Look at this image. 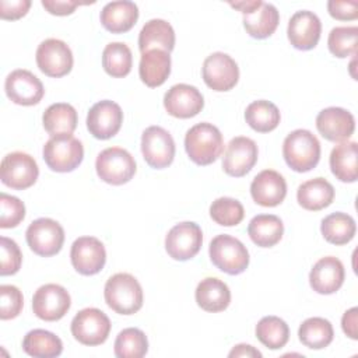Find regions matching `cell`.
I'll use <instances>...</instances> for the list:
<instances>
[{
	"instance_id": "obj_1",
	"label": "cell",
	"mask_w": 358,
	"mask_h": 358,
	"mask_svg": "<svg viewBox=\"0 0 358 358\" xmlns=\"http://www.w3.org/2000/svg\"><path fill=\"white\" fill-rule=\"evenodd\" d=\"M185 148L194 164L210 165L221 157L224 151V138L217 126L203 122L187 130L185 136Z\"/></svg>"
},
{
	"instance_id": "obj_2",
	"label": "cell",
	"mask_w": 358,
	"mask_h": 358,
	"mask_svg": "<svg viewBox=\"0 0 358 358\" xmlns=\"http://www.w3.org/2000/svg\"><path fill=\"white\" fill-rule=\"evenodd\" d=\"M106 305L119 315H133L143 306V289L137 278L129 273L112 275L103 288Z\"/></svg>"
},
{
	"instance_id": "obj_3",
	"label": "cell",
	"mask_w": 358,
	"mask_h": 358,
	"mask_svg": "<svg viewBox=\"0 0 358 358\" xmlns=\"http://www.w3.org/2000/svg\"><path fill=\"white\" fill-rule=\"evenodd\" d=\"M282 155L291 169L295 172H308L320 159V143L312 131L296 129L285 137Z\"/></svg>"
},
{
	"instance_id": "obj_4",
	"label": "cell",
	"mask_w": 358,
	"mask_h": 358,
	"mask_svg": "<svg viewBox=\"0 0 358 358\" xmlns=\"http://www.w3.org/2000/svg\"><path fill=\"white\" fill-rule=\"evenodd\" d=\"M210 259L221 271L236 275L243 273L249 266V252L246 246L236 238L221 234L210 243Z\"/></svg>"
},
{
	"instance_id": "obj_5",
	"label": "cell",
	"mask_w": 358,
	"mask_h": 358,
	"mask_svg": "<svg viewBox=\"0 0 358 358\" xmlns=\"http://www.w3.org/2000/svg\"><path fill=\"white\" fill-rule=\"evenodd\" d=\"M84 158V147L71 134L50 137L43 145V159L55 172H71Z\"/></svg>"
},
{
	"instance_id": "obj_6",
	"label": "cell",
	"mask_w": 358,
	"mask_h": 358,
	"mask_svg": "<svg viewBox=\"0 0 358 358\" xmlns=\"http://www.w3.org/2000/svg\"><path fill=\"white\" fill-rule=\"evenodd\" d=\"M98 176L113 186H120L131 180L136 173L133 155L120 147H109L101 151L95 161Z\"/></svg>"
},
{
	"instance_id": "obj_7",
	"label": "cell",
	"mask_w": 358,
	"mask_h": 358,
	"mask_svg": "<svg viewBox=\"0 0 358 358\" xmlns=\"http://www.w3.org/2000/svg\"><path fill=\"white\" fill-rule=\"evenodd\" d=\"M25 238L34 253L42 257H50L60 252L64 242V229L52 218H38L27 228Z\"/></svg>"
},
{
	"instance_id": "obj_8",
	"label": "cell",
	"mask_w": 358,
	"mask_h": 358,
	"mask_svg": "<svg viewBox=\"0 0 358 358\" xmlns=\"http://www.w3.org/2000/svg\"><path fill=\"white\" fill-rule=\"evenodd\" d=\"M109 317L96 308L81 309L71 320L73 337L84 345H101L110 333Z\"/></svg>"
},
{
	"instance_id": "obj_9",
	"label": "cell",
	"mask_w": 358,
	"mask_h": 358,
	"mask_svg": "<svg viewBox=\"0 0 358 358\" xmlns=\"http://www.w3.org/2000/svg\"><path fill=\"white\" fill-rule=\"evenodd\" d=\"M38 175V164L34 157L27 152H10L3 158L0 165L1 182L14 190L31 187L36 182Z\"/></svg>"
},
{
	"instance_id": "obj_10",
	"label": "cell",
	"mask_w": 358,
	"mask_h": 358,
	"mask_svg": "<svg viewBox=\"0 0 358 358\" xmlns=\"http://www.w3.org/2000/svg\"><path fill=\"white\" fill-rule=\"evenodd\" d=\"M141 152L151 168L162 169L175 158V141L164 127L150 126L141 134Z\"/></svg>"
},
{
	"instance_id": "obj_11",
	"label": "cell",
	"mask_w": 358,
	"mask_h": 358,
	"mask_svg": "<svg viewBox=\"0 0 358 358\" xmlns=\"http://www.w3.org/2000/svg\"><path fill=\"white\" fill-rule=\"evenodd\" d=\"M203 243L201 228L192 221H185L172 227L165 238L166 253L179 262L194 257Z\"/></svg>"
},
{
	"instance_id": "obj_12",
	"label": "cell",
	"mask_w": 358,
	"mask_h": 358,
	"mask_svg": "<svg viewBox=\"0 0 358 358\" xmlns=\"http://www.w3.org/2000/svg\"><path fill=\"white\" fill-rule=\"evenodd\" d=\"M201 74L206 85L218 92L232 90L239 80L236 62L222 52H215L206 57Z\"/></svg>"
},
{
	"instance_id": "obj_13",
	"label": "cell",
	"mask_w": 358,
	"mask_h": 358,
	"mask_svg": "<svg viewBox=\"0 0 358 358\" xmlns=\"http://www.w3.org/2000/svg\"><path fill=\"white\" fill-rule=\"evenodd\" d=\"M70 305V294L59 284H45L39 287L32 298L34 313L46 322L60 320L69 312Z\"/></svg>"
},
{
	"instance_id": "obj_14",
	"label": "cell",
	"mask_w": 358,
	"mask_h": 358,
	"mask_svg": "<svg viewBox=\"0 0 358 358\" xmlns=\"http://www.w3.org/2000/svg\"><path fill=\"white\" fill-rule=\"evenodd\" d=\"M36 64L49 77H63L73 69V53L69 45L60 39L49 38L36 49Z\"/></svg>"
},
{
	"instance_id": "obj_15",
	"label": "cell",
	"mask_w": 358,
	"mask_h": 358,
	"mask_svg": "<svg viewBox=\"0 0 358 358\" xmlns=\"http://www.w3.org/2000/svg\"><path fill=\"white\" fill-rule=\"evenodd\" d=\"M122 123V108L109 99H103L92 105L87 115V129L98 140H108L117 134Z\"/></svg>"
},
{
	"instance_id": "obj_16",
	"label": "cell",
	"mask_w": 358,
	"mask_h": 358,
	"mask_svg": "<svg viewBox=\"0 0 358 358\" xmlns=\"http://www.w3.org/2000/svg\"><path fill=\"white\" fill-rule=\"evenodd\" d=\"M73 267L83 275H94L99 273L106 262V250L103 243L94 236L77 238L70 250Z\"/></svg>"
},
{
	"instance_id": "obj_17",
	"label": "cell",
	"mask_w": 358,
	"mask_h": 358,
	"mask_svg": "<svg viewBox=\"0 0 358 358\" xmlns=\"http://www.w3.org/2000/svg\"><path fill=\"white\" fill-rule=\"evenodd\" d=\"M4 90L11 102L22 106L39 103L45 94L41 80L34 73L24 69H17L7 76Z\"/></svg>"
},
{
	"instance_id": "obj_18",
	"label": "cell",
	"mask_w": 358,
	"mask_h": 358,
	"mask_svg": "<svg viewBox=\"0 0 358 358\" xmlns=\"http://www.w3.org/2000/svg\"><path fill=\"white\" fill-rule=\"evenodd\" d=\"M257 145L245 136L234 137L225 150L222 158V169L227 175L234 178L245 176L257 162Z\"/></svg>"
},
{
	"instance_id": "obj_19",
	"label": "cell",
	"mask_w": 358,
	"mask_h": 358,
	"mask_svg": "<svg viewBox=\"0 0 358 358\" xmlns=\"http://www.w3.org/2000/svg\"><path fill=\"white\" fill-rule=\"evenodd\" d=\"M164 106L166 112L179 119H189L199 115L204 106V98L201 92L189 84L172 85L165 96Z\"/></svg>"
},
{
	"instance_id": "obj_20",
	"label": "cell",
	"mask_w": 358,
	"mask_h": 358,
	"mask_svg": "<svg viewBox=\"0 0 358 358\" xmlns=\"http://www.w3.org/2000/svg\"><path fill=\"white\" fill-rule=\"evenodd\" d=\"M317 131L329 141H347L355 130V119L351 112L343 108L330 106L316 116Z\"/></svg>"
},
{
	"instance_id": "obj_21",
	"label": "cell",
	"mask_w": 358,
	"mask_h": 358,
	"mask_svg": "<svg viewBox=\"0 0 358 358\" xmlns=\"http://www.w3.org/2000/svg\"><path fill=\"white\" fill-rule=\"evenodd\" d=\"M320 34H322V22L319 17L312 11H308V10L296 11L288 22L287 35L291 45L295 49H299V50L313 49L320 39Z\"/></svg>"
},
{
	"instance_id": "obj_22",
	"label": "cell",
	"mask_w": 358,
	"mask_h": 358,
	"mask_svg": "<svg viewBox=\"0 0 358 358\" xmlns=\"http://www.w3.org/2000/svg\"><path fill=\"white\" fill-rule=\"evenodd\" d=\"M250 194L256 204L275 207L281 204L287 196V182L277 171L264 169L253 178Z\"/></svg>"
},
{
	"instance_id": "obj_23",
	"label": "cell",
	"mask_w": 358,
	"mask_h": 358,
	"mask_svg": "<svg viewBox=\"0 0 358 358\" xmlns=\"http://www.w3.org/2000/svg\"><path fill=\"white\" fill-rule=\"evenodd\" d=\"M345 271L343 263L334 256L322 257L309 273V284L317 294L330 295L338 291L344 282Z\"/></svg>"
},
{
	"instance_id": "obj_24",
	"label": "cell",
	"mask_w": 358,
	"mask_h": 358,
	"mask_svg": "<svg viewBox=\"0 0 358 358\" xmlns=\"http://www.w3.org/2000/svg\"><path fill=\"white\" fill-rule=\"evenodd\" d=\"M101 24L112 34L130 31L138 18V8L133 1H110L101 11Z\"/></svg>"
},
{
	"instance_id": "obj_25",
	"label": "cell",
	"mask_w": 358,
	"mask_h": 358,
	"mask_svg": "<svg viewBox=\"0 0 358 358\" xmlns=\"http://www.w3.org/2000/svg\"><path fill=\"white\" fill-rule=\"evenodd\" d=\"M138 74L141 81L151 88L162 85L171 74V56L161 49H151L141 53Z\"/></svg>"
},
{
	"instance_id": "obj_26",
	"label": "cell",
	"mask_w": 358,
	"mask_h": 358,
	"mask_svg": "<svg viewBox=\"0 0 358 358\" xmlns=\"http://www.w3.org/2000/svg\"><path fill=\"white\" fill-rule=\"evenodd\" d=\"M173 48L175 31L168 21L154 18L144 24L138 35V49L141 53L151 49H161L169 53Z\"/></svg>"
},
{
	"instance_id": "obj_27",
	"label": "cell",
	"mask_w": 358,
	"mask_h": 358,
	"mask_svg": "<svg viewBox=\"0 0 358 358\" xmlns=\"http://www.w3.org/2000/svg\"><path fill=\"white\" fill-rule=\"evenodd\" d=\"M197 305L206 312H222L231 302V291L228 285L215 278L207 277L201 280L194 292Z\"/></svg>"
},
{
	"instance_id": "obj_28",
	"label": "cell",
	"mask_w": 358,
	"mask_h": 358,
	"mask_svg": "<svg viewBox=\"0 0 358 358\" xmlns=\"http://www.w3.org/2000/svg\"><path fill=\"white\" fill-rule=\"evenodd\" d=\"M296 199L302 208L309 211H319L329 207L334 200V187L324 178H313L296 190Z\"/></svg>"
},
{
	"instance_id": "obj_29",
	"label": "cell",
	"mask_w": 358,
	"mask_h": 358,
	"mask_svg": "<svg viewBox=\"0 0 358 358\" xmlns=\"http://www.w3.org/2000/svg\"><path fill=\"white\" fill-rule=\"evenodd\" d=\"M330 168L333 175L341 180L352 183L358 178V157L355 141L338 143L330 154Z\"/></svg>"
},
{
	"instance_id": "obj_30",
	"label": "cell",
	"mask_w": 358,
	"mask_h": 358,
	"mask_svg": "<svg viewBox=\"0 0 358 358\" xmlns=\"http://www.w3.org/2000/svg\"><path fill=\"white\" fill-rule=\"evenodd\" d=\"M248 234L252 242L257 246L271 248L281 241L284 224L280 217L274 214H259L250 220Z\"/></svg>"
},
{
	"instance_id": "obj_31",
	"label": "cell",
	"mask_w": 358,
	"mask_h": 358,
	"mask_svg": "<svg viewBox=\"0 0 358 358\" xmlns=\"http://www.w3.org/2000/svg\"><path fill=\"white\" fill-rule=\"evenodd\" d=\"M280 22V14L275 6L263 3L257 10L243 15V27L246 32L256 39H264L274 34Z\"/></svg>"
},
{
	"instance_id": "obj_32",
	"label": "cell",
	"mask_w": 358,
	"mask_h": 358,
	"mask_svg": "<svg viewBox=\"0 0 358 358\" xmlns=\"http://www.w3.org/2000/svg\"><path fill=\"white\" fill-rule=\"evenodd\" d=\"M42 123L50 137L59 134H73L77 127V112L70 103L57 102L50 105L43 112Z\"/></svg>"
},
{
	"instance_id": "obj_33",
	"label": "cell",
	"mask_w": 358,
	"mask_h": 358,
	"mask_svg": "<svg viewBox=\"0 0 358 358\" xmlns=\"http://www.w3.org/2000/svg\"><path fill=\"white\" fill-rule=\"evenodd\" d=\"M22 350L35 358H53L62 354L63 343L52 331L34 329L25 334L22 340Z\"/></svg>"
},
{
	"instance_id": "obj_34",
	"label": "cell",
	"mask_w": 358,
	"mask_h": 358,
	"mask_svg": "<svg viewBox=\"0 0 358 358\" xmlns=\"http://www.w3.org/2000/svg\"><path fill=\"white\" fill-rule=\"evenodd\" d=\"M298 337L305 347L312 350H322L333 341L334 330L327 319L309 317L299 326Z\"/></svg>"
},
{
	"instance_id": "obj_35",
	"label": "cell",
	"mask_w": 358,
	"mask_h": 358,
	"mask_svg": "<svg viewBox=\"0 0 358 358\" xmlns=\"http://www.w3.org/2000/svg\"><path fill=\"white\" fill-rule=\"evenodd\" d=\"M320 231L329 243L345 245L354 238L357 225L351 215L345 213H333L322 220Z\"/></svg>"
},
{
	"instance_id": "obj_36",
	"label": "cell",
	"mask_w": 358,
	"mask_h": 358,
	"mask_svg": "<svg viewBox=\"0 0 358 358\" xmlns=\"http://www.w3.org/2000/svg\"><path fill=\"white\" fill-rule=\"evenodd\" d=\"M245 119L255 131L268 133L278 126L281 116L278 108L273 102L260 99L248 105Z\"/></svg>"
},
{
	"instance_id": "obj_37",
	"label": "cell",
	"mask_w": 358,
	"mask_h": 358,
	"mask_svg": "<svg viewBox=\"0 0 358 358\" xmlns=\"http://www.w3.org/2000/svg\"><path fill=\"white\" fill-rule=\"evenodd\" d=\"M131 64L133 55L126 43L112 42L105 46L102 52V66L109 76L115 78L126 77L131 70Z\"/></svg>"
},
{
	"instance_id": "obj_38",
	"label": "cell",
	"mask_w": 358,
	"mask_h": 358,
	"mask_svg": "<svg viewBox=\"0 0 358 358\" xmlns=\"http://www.w3.org/2000/svg\"><path fill=\"white\" fill-rule=\"evenodd\" d=\"M257 340L270 350L282 348L289 338L288 324L277 316H264L256 324Z\"/></svg>"
},
{
	"instance_id": "obj_39",
	"label": "cell",
	"mask_w": 358,
	"mask_h": 358,
	"mask_svg": "<svg viewBox=\"0 0 358 358\" xmlns=\"http://www.w3.org/2000/svg\"><path fill=\"white\" fill-rule=\"evenodd\" d=\"M113 347L117 358H141L148 351V340L140 329L127 327L117 334Z\"/></svg>"
},
{
	"instance_id": "obj_40",
	"label": "cell",
	"mask_w": 358,
	"mask_h": 358,
	"mask_svg": "<svg viewBox=\"0 0 358 358\" xmlns=\"http://www.w3.org/2000/svg\"><path fill=\"white\" fill-rule=\"evenodd\" d=\"M210 217L218 225L234 227L241 224L245 217V210L239 200L232 197H220L211 203Z\"/></svg>"
},
{
	"instance_id": "obj_41",
	"label": "cell",
	"mask_w": 358,
	"mask_h": 358,
	"mask_svg": "<svg viewBox=\"0 0 358 358\" xmlns=\"http://www.w3.org/2000/svg\"><path fill=\"white\" fill-rule=\"evenodd\" d=\"M358 28L357 27H336L330 31L327 46L331 55L344 59L357 52Z\"/></svg>"
},
{
	"instance_id": "obj_42",
	"label": "cell",
	"mask_w": 358,
	"mask_h": 358,
	"mask_svg": "<svg viewBox=\"0 0 358 358\" xmlns=\"http://www.w3.org/2000/svg\"><path fill=\"white\" fill-rule=\"evenodd\" d=\"M25 217L24 203L7 193H0V228H14Z\"/></svg>"
},
{
	"instance_id": "obj_43",
	"label": "cell",
	"mask_w": 358,
	"mask_h": 358,
	"mask_svg": "<svg viewBox=\"0 0 358 358\" xmlns=\"http://www.w3.org/2000/svg\"><path fill=\"white\" fill-rule=\"evenodd\" d=\"M24 306L21 291L15 285L4 284L0 287V317L8 320L17 317Z\"/></svg>"
},
{
	"instance_id": "obj_44",
	"label": "cell",
	"mask_w": 358,
	"mask_h": 358,
	"mask_svg": "<svg viewBox=\"0 0 358 358\" xmlns=\"http://www.w3.org/2000/svg\"><path fill=\"white\" fill-rule=\"evenodd\" d=\"M0 274L1 275H13L15 274L22 263V253L18 248V245L7 238L1 236L0 238Z\"/></svg>"
},
{
	"instance_id": "obj_45",
	"label": "cell",
	"mask_w": 358,
	"mask_h": 358,
	"mask_svg": "<svg viewBox=\"0 0 358 358\" xmlns=\"http://www.w3.org/2000/svg\"><path fill=\"white\" fill-rule=\"evenodd\" d=\"M329 14L340 21L355 20L358 17V3L357 1H336L330 0L327 3Z\"/></svg>"
},
{
	"instance_id": "obj_46",
	"label": "cell",
	"mask_w": 358,
	"mask_h": 358,
	"mask_svg": "<svg viewBox=\"0 0 358 358\" xmlns=\"http://www.w3.org/2000/svg\"><path fill=\"white\" fill-rule=\"evenodd\" d=\"M31 7L29 0H1L0 1V17L3 20H18L24 17Z\"/></svg>"
},
{
	"instance_id": "obj_47",
	"label": "cell",
	"mask_w": 358,
	"mask_h": 358,
	"mask_svg": "<svg viewBox=\"0 0 358 358\" xmlns=\"http://www.w3.org/2000/svg\"><path fill=\"white\" fill-rule=\"evenodd\" d=\"M42 6L53 15H69L80 6V3L66 0H42Z\"/></svg>"
},
{
	"instance_id": "obj_48",
	"label": "cell",
	"mask_w": 358,
	"mask_h": 358,
	"mask_svg": "<svg viewBox=\"0 0 358 358\" xmlns=\"http://www.w3.org/2000/svg\"><path fill=\"white\" fill-rule=\"evenodd\" d=\"M343 331L352 340L358 338V308L348 309L341 319Z\"/></svg>"
},
{
	"instance_id": "obj_49",
	"label": "cell",
	"mask_w": 358,
	"mask_h": 358,
	"mask_svg": "<svg viewBox=\"0 0 358 358\" xmlns=\"http://www.w3.org/2000/svg\"><path fill=\"white\" fill-rule=\"evenodd\" d=\"M231 358L232 357H246V358H260L262 357V352L259 350H256L255 347L249 345V344H238L235 345L229 354H228Z\"/></svg>"
},
{
	"instance_id": "obj_50",
	"label": "cell",
	"mask_w": 358,
	"mask_h": 358,
	"mask_svg": "<svg viewBox=\"0 0 358 358\" xmlns=\"http://www.w3.org/2000/svg\"><path fill=\"white\" fill-rule=\"evenodd\" d=\"M229 4H231V7L239 10L245 15V14H250L255 10H257L263 4V1L255 0V1H239V3H229Z\"/></svg>"
}]
</instances>
